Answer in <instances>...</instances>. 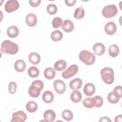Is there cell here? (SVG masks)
<instances>
[{"instance_id":"8","label":"cell","mask_w":122,"mask_h":122,"mask_svg":"<svg viewBox=\"0 0 122 122\" xmlns=\"http://www.w3.org/2000/svg\"><path fill=\"white\" fill-rule=\"evenodd\" d=\"M27 115L21 111H19L13 113L12 115L11 122H24L27 119Z\"/></svg>"},{"instance_id":"23","label":"cell","mask_w":122,"mask_h":122,"mask_svg":"<svg viewBox=\"0 0 122 122\" xmlns=\"http://www.w3.org/2000/svg\"><path fill=\"white\" fill-rule=\"evenodd\" d=\"M55 74L56 72L55 70L51 67L46 68L44 71V77L48 80H51L54 78Z\"/></svg>"},{"instance_id":"28","label":"cell","mask_w":122,"mask_h":122,"mask_svg":"<svg viewBox=\"0 0 122 122\" xmlns=\"http://www.w3.org/2000/svg\"><path fill=\"white\" fill-rule=\"evenodd\" d=\"M39 70L35 66L30 67L28 70V73L30 77L31 78H36L39 75Z\"/></svg>"},{"instance_id":"4","label":"cell","mask_w":122,"mask_h":122,"mask_svg":"<svg viewBox=\"0 0 122 122\" xmlns=\"http://www.w3.org/2000/svg\"><path fill=\"white\" fill-rule=\"evenodd\" d=\"M79 57L80 61L87 65H92L96 60L94 54L87 50L81 51L79 53Z\"/></svg>"},{"instance_id":"37","label":"cell","mask_w":122,"mask_h":122,"mask_svg":"<svg viewBox=\"0 0 122 122\" xmlns=\"http://www.w3.org/2000/svg\"><path fill=\"white\" fill-rule=\"evenodd\" d=\"M30 5L33 7L38 6L41 2V0H30L29 1Z\"/></svg>"},{"instance_id":"2","label":"cell","mask_w":122,"mask_h":122,"mask_svg":"<svg viewBox=\"0 0 122 122\" xmlns=\"http://www.w3.org/2000/svg\"><path fill=\"white\" fill-rule=\"evenodd\" d=\"M43 87V82L41 81L36 80L33 81L28 90L29 95L33 98L39 97Z\"/></svg>"},{"instance_id":"12","label":"cell","mask_w":122,"mask_h":122,"mask_svg":"<svg viewBox=\"0 0 122 122\" xmlns=\"http://www.w3.org/2000/svg\"><path fill=\"white\" fill-rule=\"evenodd\" d=\"M25 21L28 26L32 27L36 25L37 22V18L34 14L30 13H28L26 16Z\"/></svg>"},{"instance_id":"16","label":"cell","mask_w":122,"mask_h":122,"mask_svg":"<svg viewBox=\"0 0 122 122\" xmlns=\"http://www.w3.org/2000/svg\"><path fill=\"white\" fill-rule=\"evenodd\" d=\"M62 30L66 32H70L73 31L74 28L73 23L69 20H65L62 23Z\"/></svg>"},{"instance_id":"31","label":"cell","mask_w":122,"mask_h":122,"mask_svg":"<svg viewBox=\"0 0 122 122\" xmlns=\"http://www.w3.org/2000/svg\"><path fill=\"white\" fill-rule=\"evenodd\" d=\"M107 99L109 102L112 104L117 103L120 99L117 97V96L113 92H110L107 96Z\"/></svg>"},{"instance_id":"35","label":"cell","mask_w":122,"mask_h":122,"mask_svg":"<svg viewBox=\"0 0 122 122\" xmlns=\"http://www.w3.org/2000/svg\"><path fill=\"white\" fill-rule=\"evenodd\" d=\"M9 92L13 94H14L17 90V84L14 81H11L9 84Z\"/></svg>"},{"instance_id":"21","label":"cell","mask_w":122,"mask_h":122,"mask_svg":"<svg viewBox=\"0 0 122 122\" xmlns=\"http://www.w3.org/2000/svg\"><path fill=\"white\" fill-rule=\"evenodd\" d=\"M67 62L65 60H60L57 61L54 65V68L57 71H61L66 69Z\"/></svg>"},{"instance_id":"10","label":"cell","mask_w":122,"mask_h":122,"mask_svg":"<svg viewBox=\"0 0 122 122\" xmlns=\"http://www.w3.org/2000/svg\"><path fill=\"white\" fill-rule=\"evenodd\" d=\"M104 30L108 35H113L117 30V26L113 21L108 22L104 27Z\"/></svg>"},{"instance_id":"32","label":"cell","mask_w":122,"mask_h":122,"mask_svg":"<svg viewBox=\"0 0 122 122\" xmlns=\"http://www.w3.org/2000/svg\"><path fill=\"white\" fill-rule=\"evenodd\" d=\"M62 23V20L59 17H55L52 20V25L53 28H58L61 27Z\"/></svg>"},{"instance_id":"34","label":"cell","mask_w":122,"mask_h":122,"mask_svg":"<svg viewBox=\"0 0 122 122\" xmlns=\"http://www.w3.org/2000/svg\"><path fill=\"white\" fill-rule=\"evenodd\" d=\"M82 104L85 107L87 108H92L93 107L92 102V98L91 97L85 98L82 101Z\"/></svg>"},{"instance_id":"25","label":"cell","mask_w":122,"mask_h":122,"mask_svg":"<svg viewBox=\"0 0 122 122\" xmlns=\"http://www.w3.org/2000/svg\"><path fill=\"white\" fill-rule=\"evenodd\" d=\"M108 51L109 55L112 57H117L119 53V48L118 46L114 44L110 46Z\"/></svg>"},{"instance_id":"18","label":"cell","mask_w":122,"mask_h":122,"mask_svg":"<svg viewBox=\"0 0 122 122\" xmlns=\"http://www.w3.org/2000/svg\"><path fill=\"white\" fill-rule=\"evenodd\" d=\"M42 99L43 101L45 103H51L53 101L54 99V95L51 91H46L42 94Z\"/></svg>"},{"instance_id":"29","label":"cell","mask_w":122,"mask_h":122,"mask_svg":"<svg viewBox=\"0 0 122 122\" xmlns=\"http://www.w3.org/2000/svg\"><path fill=\"white\" fill-rule=\"evenodd\" d=\"M85 14L84 10L80 7L77 8L74 13V17L76 19H81L84 17Z\"/></svg>"},{"instance_id":"24","label":"cell","mask_w":122,"mask_h":122,"mask_svg":"<svg viewBox=\"0 0 122 122\" xmlns=\"http://www.w3.org/2000/svg\"><path fill=\"white\" fill-rule=\"evenodd\" d=\"M26 109L29 112H36L38 109V104L36 102L34 101H29L26 105Z\"/></svg>"},{"instance_id":"7","label":"cell","mask_w":122,"mask_h":122,"mask_svg":"<svg viewBox=\"0 0 122 122\" xmlns=\"http://www.w3.org/2000/svg\"><path fill=\"white\" fill-rule=\"evenodd\" d=\"M19 3L16 0H8L4 6L5 11L8 13H11L15 10H16L19 8Z\"/></svg>"},{"instance_id":"40","label":"cell","mask_w":122,"mask_h":122,"mask_svg":"<svg viewBox=\"0 0 122 122\" xmlns=\"http://www.w3.org/2000/svg\"><path fill=\"white\" fill-rule=\"evenodd\" d=\"M122 115H117L115 117L114 121L115 122H122Z\"/></svg>"},{"instance_id":"1","label":"cell","mask_w":122,"mask_h":122,"mask_svg":"<svg viewBox=\"0 0 122 122\" xmlns=\"http://www.w3.org/2000/svg\"><path fill=\"white\" fill-rule=\"evenodd\" d=\"M0 50L3 53L14 55L18 51L19 47L17 44L10 40H5L1 44Z\"/></svg>"},{"instance_id":"13","label":"cell","mask_w":122,"mask_h":122,"mask_svg":"<svg viewBox=\"0 0 122 122\" xmlns=\"http://www.w3.org/2000/svg\"><path fill=\"white\" fill-rule=\"evenodd\" d=\"M83 92L88 96L92 95L95 92V87L94 85L92 83H86L83 88Z\"/></svg>"},{"instance_id":"20","label":"cell","mask_w":122,"mask_h":122,"mask_svg":"<svg viewBox=\"0 0 122 122\" xmlns=\"http://www.w3.org/2000/svg\"><path fill=\"white\" fill-rule=\"evenodd\" d=\"M30 62L34 65L38 64L41 61V56L37 52H31L29 55Z\"/></svg>"},{"instance_id":"27","label":"cell","mask_w":122,"mask_h":122,"mask_svg":"<svg viewBox=\"0 0 122 122\" xmlns=\"http://www.w3.org/2000/svg\"><path fill=\"white\" fill-rule=\"evenodd\" d=\"M92 102L93 107L99 108L102 106L103 100L102 97L99 95H96L93 98H92Z\"/></svg>"},{"instance_id":"33","label":"cell","mask_w":122,"mask_h":122,"mask_svg":"<svg viewBox=\"0 0 122 122\" xmlns=\"http://www.w3.org/2000/svg\"><path fill=\"white\" fill-rule=\"evenodd\" d=\"M47 11L50 15L55 14L57 11V7L54 4H50L47 7Z\"/></svg>"},{"instance_id":"30","label":"cell","mask_w":122,"mask_h":122,"mask_svg":"<svg viewBox=\"0 0 122 122\" xmlns=\"http://www.w3.org/2000/svg\"><path fill=\"white\" fill-rule=\"evenodd\" d=\"M62 117L67 121H71L73 118L72 112L69 110H65L62 112Z\"/></svg>"},{"instance_id":"22","label":"cell","mask_w":122,"mask_h":122,"mask_svg":"<svg viewBox=\"0 0 122 122\" xmlns=\"http://www.w3.org/2000/svg\"><path fill=\"white\" fill-rule=\"evenodd\" d=\"M82 99V95L80 92L75 90L71 94V101L74 103L79 102Z\"/></svg>"},{"instance_id":"14","label":"cell","mask_w":122,"mask_h":122,"mask_svg":"<svg viewBox=\"0 0 122 122\" xmlns=\"http://www.w3.org/2000/svg\"><path fill=\"white\" fill-rule=\"evenodd\" d=\"M82 85V80L78 78H75L71 80L69 83L70 88L71 90H77L81 89Z\"/></svg>"},{"instance_id":"5","label":"cell","mask_w":122,"mask_h":122,"mask_svg":"<svg viewBox=\"0 0 122 122\" xmlns=\"http://www.w3.org/2000/svg\"><path fill=\"white\" fill-rule=\"evenodd\" d=\"M117 13V8L114 4H110L104 6L102 11V15L106 18H112L115 16Z\"/></svg>"},{"instance_id":"38","label":"cell","mask_w":122,"mask_h":122,"mask_svg":"<svg viewBox=\"0 0 122 122\" xmlns=\"http://www.w3.org/2000/svg\"><path fill=\"white\" fill-rule=\"evenodd\" d=\"M76 2V0H65V3L69 7L73 6Z\"/></svg>"},{"instance_id":"15","label":"cell","mask_w":122,"mask_h":122,"mask_svg":"<svg viewBox=\"0 0 122 122\" xmlns=\"http://www.w3.org/2000/svg\"><path fill=\"white\" fill-rule=\"evenodd\" d=\"M43 118L46 122H53L56 118L55 112L51 110H47L43 113Z\"/></svg>"},{"instance_id":"3","label":"cell","mask_w":122,"mask_h":122,"mask_svg":"<svg viewBox=\"0 0 122 122\" xmlns=\"http://www.w3.org/2000/svg\"><path fill=\"white\" fill-rule=\"evenodd\" d=\"M102 81L107 84H112L114 81V71L110 67H105L102 69L100 72Z\"/></svg>"},{"instance_id":"39","label":"cell","mask_w":122,"mask_h":122,"mask_svg":"<svg viewBox=\"0 0 122 122\" xmlns=\"http://www.w3.org/2000/svg\"><path fill=\"white\" fill-rule=\"evenodd\" d=\"M99 122H111L112 121L109 117L104 116V117H102L100 118V119L99 120Z\"/></svg>"},{"instance_id":"26","label":"cell","mask_w":122,"mask_h":122,"mask_svg":"<svg viewBox=\"0 0 122 122\" xmlns=\"http://www.w3.org/2000/svg\"><path fill=\"white\" fill-rule=\"evenodd\" d=\"M63 38L62 33L59 30H55L51 35V38L53 41H61Z\"/></svg>"},{"instance_id":"9","label":"cell","mask_w":122,"mask_h":122,"mask_svg":"<svg viewBox=\"0 0 122 122\" xmlns=\"http://www.w3.org/2000/svg\"><path fill=\"white\" fill-rule=\"evenodd\" d=\"M53 88L57 93L62 94L66 90V84L62 81L56 80L53 82Z\"/></svg>"},{"instance_id":"17","label":"cell","mask_w":122,"mask_h":122,"mask_svg":"<svg viewBox=\"0 0 122 122\" xmlns=\"http://www.w3.org/2000/svg\"><path fill=\"white\" fill-rule=\"evenodd\" d=\"M14 67L17 71L21 72L25 70L26 65L25 61L23 60L19 59L15 61Z\"/></svg>"},{"instance_id":"6","label":"cell","mask_w":122,"mask_h":122,"mask_svg":"<svg viewBox=\"0 0 122 122\" xmlns=\"http://www.w3.org/2000/svg\"><path fill=\"white\" fill-rule=\"evenodd\" d=\"M78 69V66L77 65L72 64L62 73V77L65 79L70 78L77 73Z\"/></svg>"},{"instance_id":"19","label":"cell","mask_w":122,"mask_h":122,"mask_svg":"<svg viewBox=\"0 0 122 122\" xmlns=\"http://www.w3.org/2000/svg\"><path fill=\"white\" fill-rule=\"evenodd\" d=\"M19 33V29L15 26H11L9 27L7 30V35L11 38H14L18 36Z\"/></svg>"},{"instance_id":"36","label":"cell","mask_w":122,"mask_h":122,"mask_svg":"<svg viewBox=\"0 0 122 122\" xmlns=\"http://www.w3.org/2000/svg\"><path fill=\"white\" fill-rule=\"evenodd\" d=\"M122 87L120 85L116 86L112 91L117 96L118 98L120 99L122 96Z\"/></svg>"},{"instance_id":"11","label":"cell","mask_w":122,"mask_h":122,"mask_svg":"<svg viewBox=\"0 0 122 122\" xmlns=\"http://www.w3.org/2000/svg\"><path fill=\"white\" fill-rule=\"evenodd\" d=\"M92 49L94 54L98 56H101L105 52V47L102 43L98 42L93 45Z\"/></svg>"}]
</instances>
